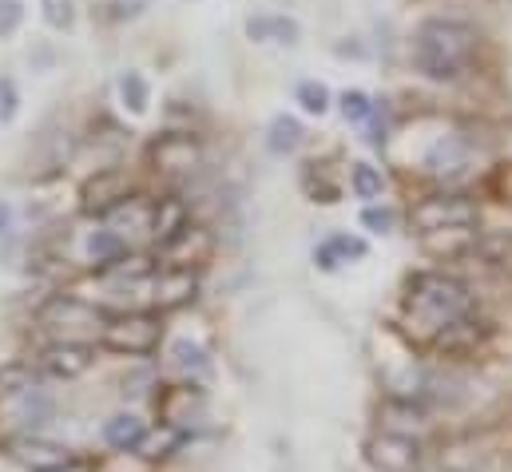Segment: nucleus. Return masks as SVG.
Instances as JSON below:
<instances>
[{
  "mask_svg": "<svg viewBox=\"0 0 512 472\" xmlns=\"http://www.w3.org/2000/svg\"><path fill=\"white\" fill-rule=\"evenodd\" d=\"M24 20V0H0V36L16 32Z\"/></svg>",
  "mask_w": 512,
  "mask_h": 472,
  "instance_id": "30",
  "label": "nucleus"
},
{
  "mask_svg": "<svg viewBox=\"0 0 512 472\" xmlns=\"http://www.w3.org/2000/svg\"><path fill=\"white\" fill-rule=\"evenodd\" d=\"M195 294H199V274H195V270L167 266V270L151 282V298H155L159 310H179V306H187Z\"/></svg>",
  "mask_w": 512,
  "mask_h": 472,
  "instance_id": "11",
  "label": "nucleus"
},
{
  "mask_svg": "<svg viewBox=\"0 0 512 472\" xmlns=\"http://www.w3.org/2000/svg\"><path fill=\"white\" fill-rule=\"evenodd\" d=\"M489 334H493V326H489L485 318H477V314H465V318L449 322L445 330H437L429 342H433V350H437V354L465 357V354H477V346H481Z\"/></svg>",
  "mask_w": 512,
  "mask_h": 472,
  "instance_id": "9",
  "label": "nucleus"
},
{
  "mask_svg": "<svg viewBox=\"0 0 512 472\" xmlns=\"http://www.w3.org/2000/svg\"><path fill=\"white\" fill-rule=\"evenodd\" d=\"M4 227H8V207L0 203V231H4Z\"/></svg>",
  "mask_w": 512,
  "mask_h": 472,
  "instance_id": "34",
  "label": "nucleus"
},
{
  "mask_svg": "<svg viewBox=\"0 0 512 472\" xmlns=\"http://www.w3.org/2000/svg\"><path fill=\"white\" fill-rule=\"evenodd\" d=\"M251 40H278V44H298V24L286 16H251L247 20Z\"/></svg>",
  "mask_w": 512,
  "mask_h": 472,
  "instance_id": "19",
  "label": "nucleus"
},
{
  "mask_svg": "<svg viewBox=\"0 0 512 472\" xmlns=\"http://www.w3.org/2000/svg\"><path fill=\"white\" fill-rule=\"evenodd\" d=\"M8 453H12L16 465H24V469L32 472H48L68 461V449L56 445V441H48V437H20V441L8 445Z\"/></svg>",
  "mask_w": 512,
  "mask_h": 472,
  "instance_id": "13",
  "label": "nucleus"
},
{
  "mask_svg": "<svg viewBox=\"0 0 512 472\" xmlns=\"http://www.w3.org/2000/svg\"><path fill=\"white\" fill-rule=\"evenodd\" d=\"M143 433H147V425H143L135 413H116V417L104 425V441H108L112 449H120V453H135L139 441H143Z\"/></svg>",
  "mask_w": 512,
  "mask_h": 472,
  "instance_id": "17",
  "label": "nucleus"
},
{
  "mask_svg": "<svg viewBox=\"0 0 512 472\" xmlns=\"http://www.w3.org/2000/svg\"><path fill=\"white\" fill-rule=\"evenodd\" d=\"M28 389H36L32 365H24V361L0 365V397H20V393H28Z\"/></svg>",
  "mask_w": 512,
  "mask_h": 472,
  "instance_id": "22",
  "label": "nucleus"
},
{
  "mask_svg": "<svg viewBox=\"0 0 512 472\" xmlns=\"http://www.w3.org/2000/svg\"><path fill=\"white\" fill-rule=\"evenodd\" d=\"M465 159H469V151L461 147V139H449V143H437L433 147V155H429V167L437 171V175H453L457 167H465Z\"/></svg>",
  "mask_w": 512,
  "mask_h": 472,
  "instance_id": "24",
  "label": "nucleus"
},
{
  "mask_svg": "<svg viewBox=\"0 0 512 472\" xmlns=\"http://www.w3.org/2000/svg\"><path fill=\"white\" fill-rule=\"evenodd\" d=\"M147 227H151V238H155L159 246H167L171 238L187 227V211H183V203H175V199L155 203V207H151V223H147Z\"/></svg>",
  "mask_w": 512,
  "mask_h": 472,
  "instance_id": "16",
  "label": "nucleus"
},
{
  "mask_svg": "<svg viewBox=\"0 0 512 472\" xmlns=\"http://www.w3.org/2000/svg\"><path fill=\"white\" fill-rule=\"evenodd\" d=\"M183 441H187V433H183L179 425H167V421H163L159 429H147V433H143V441H139L135 453H139L143 461H167L171 453L183 449Z\"/></svg>",
  "mask_w": 512,
  "mask_h": 472,
  "instance_id": "14",
  "label": "nucleus"
},
{
  "mask_svg": "<svg viewBox=\"0 0 512 472\" xmlns=\"http://www.w3.org/2000/svg\"><path fill=\"white\" fill-rule=\"evenodd\" d=\"M16 116V84L12 80H0V123Z\"/></svg>",
  "mask_w": 512,
  "mask_h": 472,
  "instance_id": "32",
  "label": "nucleus"
},
{
  "mask_svg": "<svg viewBox=\"0 0 512 472\" xmlns=\"http://www.w3.org/2000/svg\"><path fill=\"white\" fill-rule=\"evenodd\" d=\"M350 258H366V242L362 238H350V235H334L330 242H322L314 250V262L322 270H334L338 262H350Z\"/></svg>",
  "mask_w": 512,
  "mask_h": 472,
  "instance_id": "18",
  "label": "nucleus"
},
{
  "mask_svg": "<svg viewBox=\"0 0 512 472\" xmlns=\"http://www.w3.org/2000/svg\"><path fill=\"white\" fill-rule=\"evenodd\" d=\"M405 314H409V326H417V330H425L433 338L449 322L473 314V294H469V286H461L449 274H421L409 286Z\"/></svg>",
  "mask_w": 512,
  "mask_h": 472,
  "instance_id": "1",
  "label": "nucleus"
},
{
  "mask_svg": "<svg viewBox=\"0 0 512 472\" xmlns=\"http://www.w3.org/2000/svg\"><path fill=\"white\" fill-rule=\"evenodd\" d=\"M477 52V32L461 20H429L417 32V68L429 80H457Z\"/></svg>",
  "mask_w": 512,
  "mask_h": 472,
  "instance_id": "2",
  "label": "nucleus"
},
{
  "mask_svg": "<svg viewBox=\"0 0 512 472\" xmlns=\"http://www.w3.org/2000/svg\"><path fill=\"white\" fill-rule=\"evenodd\" d=\"M40 322L48 326V330H56V334H84V330H104L108 326V318L96 310V306H88V302H80V298H72V294H60V298H52L44 310H40Z\"/></svg>",
  "mask_w": 512,
  "mask_h": 472,
  "instance_id": "6",
  "label": "nucleus"
},
{
  "mask_svg": "<svg viewBox=\"0 0 512 472\" xmlns=\"http://www.w3.org/2000/svg\"><path fill=\"white\" fill-rule=\"evenodd\" d=\"M151 163L159 171H167V175H187V171H195L203 163V147L187 131H167V135H159L151 143Z\"/></svg>",
  "mask_w": 512,
  "mask_h": 472,
  "instance_id": "7",
  "label": "nucleus"
},
{
  "mask_svg": "<svg viewBox=\"0 0 512 472\" xmlns=\"http://www.w3.org/2000/svg\"><path fill=\"white\" fill-rule=\"evenodd\" d=\"M128 199H131V179H128V171H120V167L96 171V175L80 187V207H84V215H112V211H120Z\"/></svg>",
  "mask_w": 512,
  "mask_h": 472,
  "instance_id": "5",
  "label": "nucleus"
},
{
  "mask_svg": "<svg viewBox=\"0 0 512 472\" xmlns=\"http://www.w3.org/2000/svg\"><path fill=\"white\" fill-rule=\"evenodd\" d=\"M350 187H354V195H358V199H382L385 183L370 163H358V167H354V175H350Z\"/></svg>",
  "mask_w": 512,
  "mask_h": 472,
  "instance_id": "26",
  "label": "nucleus"
},
{
  "mask_svg": "<svg viewBox=\"0 0 512 472\" xmlns=\"http://www.w3.org/2000/svg\"><path fill=\"white\" fill-rule=\"evenodd\" d=\"M163 250V258H167V266H179V270H191V266H199V262H207L211 258V250H215V238L207 227H183L179 235L171 238L167 246H159Z\"/></svg>",
  "mask_w": 512,
  "mask_h": 472,
  "instance_id": "10",
  "label": "nucleus"
},
{
  "mask_svg": "<svg viewBox=\"0 0 512 472\" xmlns=\"http://www.w3.org/2000/svg\"><path fill=\"white\" fill-rule=\"evenodd\" d=\"M48 472H96V461H88V457H68L64 465H56V469Z\"/></svg>",
  "mask_w": 512,
  "mask_h": 472,
  "instance_id": "33",
  "label": "nucleus"
},
{
  "mask_svg": "<svg viewBox=\"0 0 512 472\" xmlns=\"http://www.w3.org/2000/svg\"><path fill=\"white\" fill-rule=\"evenodd\" d=\"M362 223H366L370 231H378V235H385V231L393 227V211H389V207H382V211H378V207H370V211L362 215Z\"/></svg>",
  "mask_w": 512,
  "mask_h": 472,
  "instance_id": "31",
  "label": "nucleus"
},
{
  "mask_svg": "<svg viewBox=\"0 0 512 472\" xmlns=\"http://www.w3.org/2000/svg\"><path fill=\"white\" fill-rule=\"evenodd\" d=\"M120 96H124V104H128L131 112L139 116V112H147L151 88H147V80H143L139 72H124V76H120Z\"/></svg>",
  "mask_w": 512,
  "mask_h": 472,
  "instance_id": "25",
  "label": "nucleus"
},
{
  "mask_svg": "<svg viewBox=\"0 0 512 472\" xmlns=\"http://www.w3.org/2000/svg\"><path fill=\"white\" fill-rule=\"evenodd\" d=\"M92 361H96V350H92L88 342H56V346H48L44 357H40V365H44L52 377H60V381H72V377L88 373Z\"/></svg>",
  "mask_w": 512,
  "mask_h": 472,
  "instance_id": "12",
  "label": "nucleus"
},
{
  "mask_svg": "<svg viewBox=\"0 0 512 472\" xmlns=\"http://www.w3.org/2000/svg\"><path fill=\"white\" fill-rule=\"evenodd\" d=\"M298 143H302V123H298L294 116H278L274 123H270L266 147H270L274 155H290Z\"/></svg>",
  "mask_w": 512,
  "mask_h": 472,
  "instance_id": "21",
  "label": "nucleus"
},
{
  "mask_svg": "<svg viewBox=\"0 0 512 472\" xmlns=\"http://www.w3.org/2000/svg\"><path fill=\"white\" fill-rule=\"evenodd\" d=\"M481 211L473 199L465 195H433V199H421L413 211H409V223L413 231L421 235H445V231H469L477 227Z\"/></svg>",
  "mask_w": 512,
  "mask_h": 472,
  "instance_id": "3",
  "label": "nucleus"
},
{
  "mask_svg": "<svg viewBox=\"0 0 512 472\" xmlns=\"http://www.w3.org/2000/svg\"><path fill=\"white\" fill-rule=\"evenodd\" d=\"M298 104H302L310 116H322V112L330 108V92H326V84H318V80L298 84Z\"/></svg>",
  "mask_w": 512,
  "mask_h": 472,
  "instance_id": "27",
  "label": "nucleus"
},
{
  "mask_svg": "<svg viewBox=\"0 0 512 472\" xmlns=\"http://www.w3.org/2000/svg\"><path fill=\"white\" fill-rule=\"evenodd\" d=\"M366 457H370V465L378 472H421V441L378 433L366 445Z\"/></svg>",
  "mask_w": 512,
  "mask_h": 472,
  "instance_id": "8",
  "label": "nucleus"
},
{
  "mask_svg": "<svg viewBox=\"0 0 512 472\" xmlns=\"http://www.w3.org/2000/svg\"><path fill=\"white\" fill-rule=\"evenodd\" d=\"M370 112H374V104H370V96H366V92H346V96H342V116L346 119H354V123H358V119H366Z\"/></svg>",
  "mask_w": 512,
  "mask_h": 472,
  "instance_id": "29",
  "label": "nucleus"
},
{
  "mask_svg": "<svg viewBox=\"0 0 512 472\" xmlns=\"http://www.w3.org/2000/svg\"><path fill=\"white\" fill-rule=\"evenodd\" d=\"M88 258H92L100 270H112L116 262L128 258V246H124V238L116 235V231H96V235L88 238Z\"/></svg>",
  "mask_w": 512,
  "mask_h": 472,
  "instance_id": "20",
  "label": "nucleus"
},
{
  "mask_svg": "<svg viewBox=\"0 0 512 472\" xmlns=\"http://www.w3.org/2000/svg\"><path fill=\"white\" fill-rule=\"evenodd\" d=\"M159 338H163V326L155 314H120V318H108V326L100 330V342L112 350V354H128V357H147L159 350Z\"/></svg>",
  "mask_w": 512,
  "mask_h": 472,
  "instance_id": "4",
  "label": "nucleus"
},
{
  "mask_svg": "<svg viewBox=\"0 0 512 472\" xmlns=\"http://www.w3.org/2000/svg\"><path fill=\"white\" fill-rule=\"evenodd\" d=\"M44 20H48L52 28H68V24L76 20L72 0H44Z\"/></svg>",
  "mask_w": 512,
  "mask_h": 472,
  "instance_id": "28",
  "label": "nucleus"
},
{
  "mask_svg": "<svg viewBox=\"0 0 512 472\" xmlns=\"http://www.w3.org/2000/svg\"><path fill=\"white\" fill-rule=\"evenodd\" d=\"M171 361H175V369H183L187 377L195 373V377H207L211 373V361H207V350L203 346H195V342H175L171 346Z\"/></svg>",
  "mask_w": 512,
  "mask_h": 472,
  "instance_id": "23",
  "label": "nucleus"
},
{
  "mask_svg": "<svg viewBox=\"0 0 512 472\" xmlns=\"http://www.w3.org/2000/svg\"><path fill=\"white\" fill-rule=\"evenodd\" d=\"M382 433H393V437H409V441H417L421 433H425V413L417 409V405H409V401H389L382 413Z\"/></svg>",
  "mask_w": 512,
  "mask_h": 472,
  "instance_id": "15",
  "label": "nucleus"
}]
</instances>
